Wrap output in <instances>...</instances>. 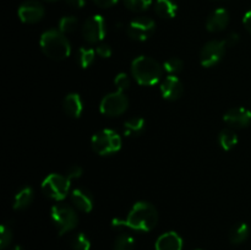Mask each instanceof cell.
I'll return each mask as SVG.
<instances>
[{
  "instance_id": "3957f363",
  "label": "cell",
  "mask_w": 251,
  "mask_h": 250,
  "mask_svg": "<svg viewBox=\"0 0 251 250\" xmlns=\"http://www.w3.org/2000/svg\"><path fill=\"white\" fill-rule=\"evenodd\" d=\"M39 46L46 56L51 60H64L71 54V44L60 29H48L43 32Z\"/></svg>"
},
{
  "instance_id": "d590c367",
  "label": "cell",
  "mask_w": 251,
  "mask_h": 250,
  "mask_svg": "<svg viewBox=\"0 0 251 250\" xmlns=\"http://www.w3.org/2000/svg\"><path fill=\"white\" fill-rule=\"evenodd\" d=\"M243 24H244L247 31L251 34V10H249V11L244 15V17H243Z\"/></svg>"
},
{
  "instance_id": "e575fe53",
  "label": "cell",
  "mask_w": 251,
  "mask_h": 250,
  "mask_svg": "<svg viewBox=\"0 0 251 250\" xmlns=\"http://www.w3.org/2000/svg\"><path fill=\"white\" fill-rule=\"evenodd\" d=\"M65 1L73 9H82L86 4V0H65Z\"/></svg>"
},
{
  "instance_id": "4316f807",
  "label": "cell",
  "mask_w": 251,
  "mask_h": 250,
  "mask_svg": "<svg viewBox=\"0 0 251 250\" xmlns=\"http://www.w3.org/2000/svg\"><path fill=\"white\" fill-rule=\"evenodd\" d=\"M163 68L166 73H168L169 75H178L184 68V63L181 59L179 58H171L167 61H164Z\"/></svg>"
},
{
  "instance_id": "8fae6325",
  "label": "cell",
  "mask_w": 251,
  "mask_h": 250,
  "mask_svg": "<svg viewBox=\"0 0 251 250\" xmlns=\"http://www.w3.org/2000/svg\"><path fill=\"white\" fill-rule=\"evenodd\" d=\"M17 14L20 20L25 24H36L43 19L46 10L43 5L37 0H27L20 5Z\"/></svg>"
},
{
  "instance_id": "836d02e7",
  "label": "cell",
  "mask_w": 251,
  "mask_h": 250,
  "mask_svg": "<svg viewBox=\"0 0 251 250\" xmlns=\"http://www.w3.org/2000/svg\"><path fill=\"white\" fill-rule=\"evenodd\" d=\"M240 41V37L238 33H230L227 38L225 39L227 47H234L235 44H238V42Z\"/></svg>"
},
{
  "instance_id": "cb8c5ba5",
  "label": "cell",
  "mask_w": 251,
  "mask_h": 250,
  "mask_svg": "<svg viewBox=\"0 0 251 250\" xmlns=\"http://www.w3.org/2000/svg\"><path fill=\"white\" fill-rule=\"evenodd\" d=\"M135 239L129 233H120L114 240L113 250H134Z\"/></svg>"
},
{
  "instance_id": "8d00e7d4",
  "label": "cell",
  "mask_w": 251,
  "mask_h": 250,
  "mask_svg": "<svg viewBox=\"0 0 251 250\" xmlns=\"http://www.w3.org/2000/svg\"><path fill=\"white\" fill-rule=\"evenodd\" d=\"M14 250H22V248L21 247H15Z\"/></svg>"
},
{
  "instance_id": "2e32d148",
  "label": "cell",
  "mask_w": 251,
  "mask_h": 250,
  "mask_svg": "<svg viewBox=\"0 0 251 250\" xmlns=\"http://www.w3.org/2000/svg\"><path fill=\"white\" fill-rule=\"evenodd\" d=\"M156 250H183V239L176 232H166L158 237L154 244Z\"/></svg>"
},
{
  "instance_id": "44dd1931",
  "label": "cell",
  "mask_w": 251,
  "mask_h": 250,
  "mask_svg": "<svg viewBox=\"0 0 251 250\" xmlns=\"http://www.w3.org/2000/svg\"><path fill=\"white\" fill-rule=\"evenodd\" d=\"M250 234V228L247 223L239 222L233 225L229 232V240L233 244H242L248 239Z\"/></svg>"
},
{
  "instance_id": "603a6c76",
  "label": "cell",
  "mask_w": 251,
  "mask_h": 250,
  "mask_svg": "<svg viewBox=\"0 0 251 250\" xmlns=\"http://www.w3.org/2000/svg\"><path fill=\"white\" fill-rule=\"evenodd\" d=\"M96 50L91 47H81L77 51V61L81 68L87 69L93 64L96 59Z\"/></svg>"
},
{
  "instance_id": "f1b7e54d",
  "label": "cell",
  "mask_w": 251,
  "mask_h": 250,
  "mask_svg": "<svg viewBox=\"0 0 251 250\" xmlns=\"http://www.w3.org/2000/svg\"><path fill=\"white\" fill-rule=\"evenodd\" d=\"M130 77L126 73H119L114 77V86L120 92H125L130 87Z\"/></svg>"
},
{
  "instance_id": "9c48e42d",
  "label": "cell",
  "mask_w": 251,
  "mask_h": 250,
  "mask_svg": "<svg viewBox=\"0 0 251 250\" xmlns=\"http://www.w3.org/2000/svg\"><path fill=\"white\" fill-rule=\"evenodd\" d=\"M156 24L151 17L139 16L131 20L126 26V33L132 41L145 42L154 33Z\"/></svg>"
},
{
  "instance_id": "d4e9b609",
  "label": "cell",
  "mask_w": 251,
  "mask_h": 250,
  "mask_svg": "<svg viewBox=\"0 0 251 250\" xmlns=\"http://www.w3.org/2000/svg\"><path fill=\"white\" fill-rule=\"evenodd\" d=\"M78 28V19L73 15H68V16H63L59 21V29L63 32L64 34L74 33L76 29Z\"/></svg>"
},
{
  "instance_id": "4dcf8cb0",
  "label": "cell",
  "mask_w": 251,
  "mask_h": 250,
  "mask_svg": "<svg viewBox=\"0 0 251 250\" xmlns=\"http://www.w3.org/2000/svg\"><path fill=\"white\" fill-rule=\"evenodd\" d=\"M82 174H83L82 167L77 166V164H74V166L69 167L68 171H66L65 175L68 176L70 180H74V179L81 178V176H82Z\"/></svg>"
},
{
  "instance_id": "ffe728a7",
  "label": "cell",
  "mask_w": 251,
  "mask_h": 250,
  "mask_svg": "<svg viewBox=\"0 0 251 250\" xmlns=\"http://www.w3.org/2000/svg\"><path fill=\"white\" fill-rule=\"evenodd\" d=\"M154 9L162 19H173L178 12V6L173 0H157Z\"/></svg>"
},
{
  "instance_id": "1f68e13d",
  "label": "cell",
  "mask_w": 251,
  "mask_h": 250,
  "mask_svg": "<svg viewBox=\"0 0 251 250\" xmlns=\"http://www.w3.org/2000/svg\"><path fill=\"white\" fill-rule=\"evenodd\" d=\"M96 53H97L102 59H108L110 58L113 54L112 47L107 43H100L97 48H96Z\"/></svg>"
},
{
  "instance_id": "f35d334b",
  "label": "cell",
  "mask_w": 251,
  "mask_h": 250,
  "mask_svg": "<svg viewBox=\"0 0 251 250\" xmlns=\"http://www.w3.org/2000/svg\"><path fill=\"white\" fill-rule=\"evenodd\" d=\"M198 250H201V249H198Z\"/></svg>"
},
{
  "instance_id": "52a82bcc",
  "label": "cell",
  "mask_w": 251,
  "mask_h": 250,
  "mask_svg": "<svg viewBox=\"0 0 251 250\" xmlns=\"http://www.w3.org/2000/svg\"><path fill=\"white\" fill-rule=\"evenodd\" d=\"M129 108V98L124 92L115 90L102 98L100 104V110L107 117H119L123 115Z\"/></svg>"
},
{
  "instance_id": "d6986e66",
  "label": "cell",
  "mask_w": 251,
  "mask_h": 250,
  "mask_svg": "<svg viewBox=\"0 0 251 250\" xmlns=\"http://www.w3.org/2000/svg\"><path fill=\"white\" fill-rule=\"evenodd\" d=\"M145 119L141 117H132L124 123L125 136H139L145 131Z\"/></svg>"
},
{
  "instance_id": "74e56055",
  "label": "cell",
  "mask_w": 251,
  "mask_h": 250,
  "mask_svg": "<svg viewBox=\"0 0 251 250\" xmlns=\"http://www.w3.org/2000/svg\"><path fill=\"white\" fill-rule=\"evenodd\" d=\"M47 1H56V0H47Z\"/></svg>"
},
{
  "instance_id": "30bf717a",
  "label": "cell",
  "mask_w": 251,
  "mask_h": 250,
  "mask_svg": "<svg viewBox=\"0 0 251 250\" xmlns=\"http://www.w3.org/2000/svg\"><path fill=\"white\" fill-rule=\"evenodd\" d=\"M226 44L225 39H212L207 42L202 47L200 51V63L203 68H212L216 66L223 59L226 54Z\"/></svg>"
},
{
  "instance_id": "277c9868",
  "label": "cell",
  "mask_w": 251,
  "mask_h": 250,
  "mask_svg": "<svg viewBox=\"0 0 251 250\" xmlns=\"http://www.w3.org/2000/svg\"><path fill=\"white\" fill-rule=\"evenodd\" d=\"M122 136L112 129H103L96 132L91 140V147L100 156H109L120 151Z\"/></svg>"
},
{
  "instance_id": "f546056e",
  "label": "cell",
  "mask_w": 251,
  "mask_h": 250,
  "mask_svg": "<svg viewBox=\"0 0 251 250\" xmlns=\"http://www.w3.org/2000/svg\"><path fill=\"white\" fill-rule=\"evenodd\" d=\"M12 240V230L9 225H2L0 228V248L5 249Z\"/></svg>"
},
{
  "instance_id": "ba28073f",
  "label": "cell",
  "mask_w": 251,
  "mask_h": 250,
  "mask_svg": "<svg viewBox=\"0 0 251 250\" xmlns=\"http://www.w3.org/2000/svg\"><path fill=\"white\" fill-rule=\"evenodd\" d=\"M107 34V25L102 15H92L82 26V36L91 44H100Z\"/></svg>"
},
{
  "instance_id": "d6a6232c",
  "label": "cell",
  "mask_w": 251,
  "mask_h": 250,
  "mask_svg": "<svg viewBox=\"0 0 251 250\" xmlns=\"http://www.w3.org/2000/svg\"><path fill=\"white\" fill-rule=\"evenodd\" d=\"M97 6L102 7V9H108V7L114 6L118 2V0H92Z\"/></svg>"
},
{
  "instance_id": "7a4b0ae2",
  "label": "cell",
  "mask_w": 251,
  "mask_h": 250,
  "mask_svg": "<svg viewBox=\"0 0 251 250\" xmlns=\"http://www.w3.org/2000/svg\"><path fill=\"white\" fill-rule=\"evenodd\" d=\"M164 68L151 56L140 55L131 63V75L139 85L154 86L163 77Z\"/></svg>"
},
{
  "instance_id": "7c38bea8",
  "label": "cell",
  "mask_w": 251,
  "mask_h": 250,
  "mask_svg": "<svg viewBox=\"0 0 251 250\" xmlns=\"http://www.w3.org/2000/svg\"><path fill=\"white\" fill-rule=\"evenodd\" d=\"M159 88H161L162 97L167 100H171V102L179 100L184 92L183 82L176 75L167 76L161 82Z\"/></svg>"
},
{
  "instance_id": "e0dca14e",
  "label": "cell",
  "mask_w": 251,
  "mask_h": 250,
  "mask_svg": "<svg viewBox=\"0 0 251 250\" xmlns=\"http://www.w3.org/2000/svg\"><path fill=\"white\" fill-rule=\"evenodd\" d=\"M63 109L71 118H80L83 112V100L78 93H69L63 100Z\"/></svg>"
},
{
  "instance_id": "ac0fdd59",
  "label": "cell",
  "mask_w": 251,
  "mask_h": 250,
  "mask_svg": "<svg viewBox=\"0 0 251 250\" xmlns=\"http://www.w3.org/2000/svg\"><path fill=\"white\" fill-rule=\"evenodd\" d=\"M33 189H32L31 186H24V188L20 189L16 193V195H15L12 207H14L15 210H25V208H27L32 202H33Z\"/></svg>"
},
{
  "instance_id": "7402d4cb",
  "label": "cell",
  "mask_w": 251,
  "mask_h": 250,
  "mask_svg": "<svg viewBox=\"0 0 251 250\" xmlns=\"http://www.w3.org/2000/svg\"><path fill=\"white\" fill-rule=\"evenodd\" d=\"M238 141L239 139H238L237 132L232 129L222 130L218 135V144L225 151H230L232 149H234L238 145Z\"/></svg>"
},
{
  "instance_id": "4fadbf2b",
  "label": "cell",
  "mask_w": 251,
  "mask_h": 250,
  "mask_svg": "<svg viewBox=\"0 0 251 250\" xmlns=\"http://www.w3.org/2000/svg\"><path fill=\"white\" fill-rule=\"evenodd\" d=\"M223 119L233 129H243L251 124V110L244 107L232 108L226 113Z\"/></svg>"
},
{
  "instance_id": "484cf974",
  "label": "cell",
  "mask_w": 251,
  "mask_h": 250,
  "mask_svg": "<svg viewBox=\"0 0 251 250\" xmlns=\"http://www.w3.org/2000/svg\"><path fill=\"white\" fill-rule=\"evenodd\" d=\"M70 247L73 248V250H90L91 240L85 233H76L71 237Z\"/></svg>"
},
{
  "instance_id": "5b68a950",
  "label": "cell",
  "mask_w": 251,
  "mask_h": 250,
  "mask_svg": "<svg viewBox=\"0 0 251 250\" xmlns=\"http://www.w3.org/2000/svg\"><path fill=\"white\" fill-rule=\"evenodd\" d=\"M50 217L54 225L58 229L59 235H64L66 233L75 229L78 225V216L75 208L66 203L58 202L51 207Z\"/></svg>"
},
{
  "instance_id": "9a60e30c",
  "label": "cell",
  "mask_w": 251,
  "mask_h": 250,
  "mask_svg": "<svg viewBox=\"0 0 251 250\" xmlns=\"http://www.w3.org/2000/svg\"><path fill=\"white\" fill-rule=\"evenodd\" d=\"M230 21V16L228 10L220 7L216 9L212 14L208 16L207 21H206V28L211 33H217V32L225 31L228 27Z\"/></svg>"
},
{
  "instance_id": "6da1fadb",
  "label": "cell",
  "mask_w": 251,
  "mask_h": 250,
  "mask_svg": "<svg viewBox=\"0 0 251 250\" xmlns=\"http://www.w3.org/2000/svg\"><path fill=\"white\" fill-rule=\"evenodd\" d=\"M158 223V212L152 203L147 201H139L131 207L125 220L114 218L112 227L115 229L130 228L137 232H150Z\"/></svg>"
},
{
  "instance_id": "5bb4252c",
  "label": "cell",
  "mask_w": 251,
  "mask_h": 250,
  "mask_svg": "<svg viewBox=\"0 0 251 250\" xmlns=\"http://www.w3.org/2000/svg\"><path fill=\"white\" fill-rule=\"evenodd\" d=\"M71 203L74 205V207L76 210L81 211L83 213H88L93 210V205H95V200H93V196L91 194V191H88L85 188H76L75 190H73L70 195Z\"/></svg>"
},
{
  "instance_id": "83f0119b",
  "label": "cell",
  "mask_w": 251,
  "mask_h": 250,
  "mask_svg": "<svg viewBox=\"0 0 251 250\" xmlns=\"http://www.w3.org/2000/svg\"><path fill=\"white\" fill-rule=\"evenodd\" d=\"M125 6L134 12L146 11L152 4V0H124Z\"/></svg>"
},
{
  "instance_id": "8992f818",
  "label": "cell",
  "mask_w": 251,
  "mask_h": 250,
  "mask_svg": "<svg viewBox=\"0 0 251 250\" xmlns=\"http://www.w3.org/2000/svg\"><path fill=\"white\" fill-rule=\"evenodd\" d=\"M71 180L66 175L58 173H51L42 181V191L47 198L61 202L70 191Z\"/></svg>"
}]
</instances>
